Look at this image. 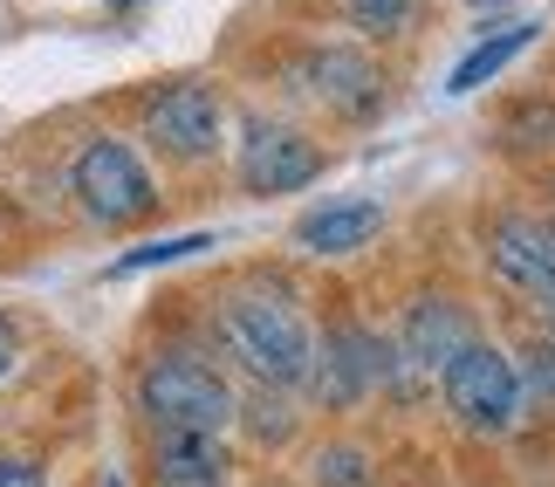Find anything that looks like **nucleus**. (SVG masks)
I'll use <instances>...</instances> for the list:
<instances>
[{"mask_svg": "<svg viewBox=\"0 0 555 487\" xmlns=\"http://www.w3.org/2000/svg\"><path fill=\"white\" fill-rule=\"evenodd\" d=\"M138 398H144V412H152L158 433H220L233 419L227 377L212 364H199V357H179V350H165V357L144 364Z\"/></svg>", "mask_w": 555, "mask_h": 487, "instance_id": "2", "label": "nucleus"}, {"mask_svg": "<svg viewBox=\"0 0 555 487\" xmlns=\"http://www.w3.org/2000/svg\"><path fill=\"white\" fill-rule=\"evenodd\" d=\"M474 8H501V0H474Z\"/></svg>", "mask_w": 555, "mask_h": 487, "instance_id": "21", "label": "nucleus"}, {"mask_svg": "<svg viewBox=\"0 0 555 487\" xmlns=\"http://www.w3.org/2000/svg\"><path fill=\"white\" fill-rule=\"evenodd\" d=\"M220 336H227V350L241 357L268 392H288V385H302V377H309L315 336H309L302 309H295L282 289H241L220 309Z\"/></svg>", "mask_w": 555, "mask_h": 487, "instance_id": "1", "label": "nucleus"}, {"mask_svg": "<svg viewBox=\"0 0 555 487\" xmlns=\"http://www.w3.org/2000/svg\"><path fill=\"white\" fill-rule=\"evenodd\" d=\"M487 261H494V274L507 289H521L528 303H555V227L501 214L487 227Z\"/></svg>", "mask_w": 555, "mask_h": 487, "instance_id": "7", "label": "nucleus"}, {"mask_svg": "<svg viewBox=\"0 0 555 487\" xmlns=\"http://www.w3.org/2000/svg\"><path fill=\"white\" fill-rule=\"evenodd\" d=\"M384 227L377 200H336V206H315V214H302V227H295V241H302L309 254H357L371 234Z\"/></svg>", "mask_w": 555, "mask_h": 487, "instance_id": "11", "label": "nucleus"}, {"mask_svg": "<svg viewBox=\"0 0 555 487\" xmlns=\"http://www.w3.org/2000/svg\"><path fill=\"white\" fill-rule=\"evenodd\" d=\"M227 453L212 433H158V487H220Z\"/></svg>", "mask_w": 555, "mask_h": 487, "instance_id": "12", "label": "nucleus"}, {"mask_svg": "<svg viewBox=\"0 0 555 487\" xmlns=\"http://www.w3.org/2000/svg\"><path fill=\"white\" fill-rule=\"evenodd\" d=\"M212 247V234H179V241H152V247H131L117 261V274H144V268H165V261H185V254Z\"/></svg>", "mask_w": 555, "mask_h": 487, "instance_id": "15", "label": "nucleus"}, {"mask_svg": "<svg viewBox=\"0 0 555 487\" xmlns=\"http://www.w3.org/2000/svg\"><path fill=\"white\" fill-rule=\"evenodd\" d=\"M0 487H41V467L21 453H0Z\"/></svg>", "mask_w": 555, "mask_h": 487, "instance_id": "18", "label": "nucleus"}, {"mask_svg": "<svg viewBox=\"0 0 555 487\" xmlns=\"http://www.w3.org/2000/svg\"><path fill=\"white\" fill-rule=\"evenodd\" d=\"M315 480H323V487H371V460L357 453V447H323Z\"/></svg>", "mask_w": 555, "mask_h": 487, "instance_id": "17", "label": "nucleus"}, {"mask_svg": "<svg viewBox=\"0 0 555 487\" xmlns=\"http://www.w3.org/2000/svg\"><path fill=\"white\" fill-rule=\"evenodd\" d=\"M323 172V152L302 138V131H288V124H247V138H241V185L247 193H302V185Z\"/></svg>", "mask_w": 555, "mask_h": 487, "instance_id": "5", "label": "nucleus"}, {"mask_svg": "<svg viewBox=\"0 0 555 487\" xmlns=\"http://www.w3.org/2000/svg\"><path fill=\"white\" fill-rule=\"evenodd\" d=\"M144 131L172 158H212L220 152V97L206 82H165L144 111Z\"/></svg>", "mask_w": 555, "mask_h": 487, "instance_id": "6", "label": "nucleus"}, {"mask_svg": "<svg viewBox=\"0 0 555 487\" xmlns=\"http://www.w3.org/2000/svg\"><path fill=\"white\" fill-rule=\"evenodd\" d=\"M350 21L371 41H391V35H404L418 21V0H350Z\"/></svg>", "mask_w": 555, "mask_h": 487, "instance_id": "14", "label": "nucleus"}, {"mask_svg": "<svg viewBox=\"0 0 555 487\" xmlns=\"http://www.w3.org/2000/svg\"><path fill=\"white\" fill-rule=\"evenodd\" d=\"M103 487H124V480H103Z\"/></svg>", "mask_w": 555, "mask_h": 487, "instance_id": "22", "label": "nucleus"}, {"mask_svg": "<svg viewBox=\"0 0 555 487\" xmlns=\"http://www.w3.org/2000/svg\"><path fill=\"white\" fill-rule=\"evenodd\" d=\"M535 316H542V344H555V303H535Z\"/></svg>", "mask_w": 555, "mask_h": 487, "instance_id": "20", "label": "nucleus"}, {"mask_svg": "<svg viewBox=\"0 0 555 487\" xmlns=\"http://www.w3.org/2000/svg\"><path fill=\"white\" fill-rule=\"evenodd\" d=\"M384 371H391V350H384L371 330H350V323H336L323 336V350L309 357V377H315V392H323V406H350V398H364Z\"/></svg>", "mask_w": 555, "mask_h": 487, "instance_id": "8", "label": "nucleus"}, {"mask_svg": "<svg viewBox=\"0 0 555 487\" xmlns=\"http://www.w3.org/2000/svg\"><path fill=\"white\" fill-rule=\"evenodd\" d=\"M535 35H542L535 21H515V28L487 35L480 49H474V55H466L460 69H453V82H446V90H453V97H466V90H480V82H487V76H501V69H507V62H515V55H521V49H528V41H535Z\"/></svg>", "mask_w": 555, "mask_h": 487, "instance_id": "13", "label": "nucleus"}, {"mask_svg": "<svg viewBox=\"0 0 555 487\" xmlns=\"http://www.w3.org/2000/svg\"><path fill=\"white\" fill-rule=\"evenodd\" d=\"M466 344H474V316H466L460 303H446V295H425V303H412V316H404V364L446 371Z\"/></svg>", "mask_w": 555, "mask_h": 487, "instance_id": "9", "label": "nucleus"}, {"mask_svg": "<svg viewBox=\"0 0 555 487\" xmlns=\"http://www.w3.org/2000/svg\"><path fill=\"white\" fill-rule=\"evenodd\" d=\"M507 144H515V152H542V144H555V111L548 103H521V111L507 117Z\"/></svg>", "mask_w": 555, "mask_h": 487, "instance_id": "16", "label": "nucleus"}, {"mask_svg": "<svg viewBox=\"0 0 555 487\" xmlns=\"http://www.w3.org/2000/svg\"><path fill=\"white\" fill-rule=\"evenodd\" d=\"M309 90L344 117H371L377 97H384V76H377V62L357 55V49H315L309 55Z\"/></svg>", "mask_w": 555, "mask_h": 487, "instance_id": "10", "label": "nucleus"}, {"mask_svg": "<svg viewBox=\"0 0 555 487\" xmlns=\"http://www.w3.org/2000/svg\"><path fill=\"white\" fill-rule=\"evenodd\" d=\"M14 357H21V330H14V316H0V377L14 371Z\"/></svg>", "mask_w": 555, "mask_h": 487, "instance_id": "19", "label": "nucleus"}, {"mask_svg": "<svg viewBox=\"0 0 555 487\" xmlns=\"http://www.w3.org/2000/svg\"><path fill=\"white\" fill-rule=\"evenodd\" d=\"M69 193H76L82 214L103 220V227H131V220L152 214V172H144V158L124 138L82 144V158L69 165Z\"/></svg>", "mask_w": 555, "mask_h": 487, "instance_id": "3", "label": "nucleus"}, {"mask_svg": "<svg viewBox=\"0 0 555 487\" xmlns=\"http://www.w3.org/2000/svg\"><path fill=\"white\" fill-rule=\"evenodd\" d=\"M439 392H446V406H453V419H460L466 433H507V426H515V412H521L515 364H507L494 344H480V336L439 371Z\"/></svg>", "mask_w": 555, "mask_h": 487, "instance_id": "4", "label": "nucleus"}]
</instances>
